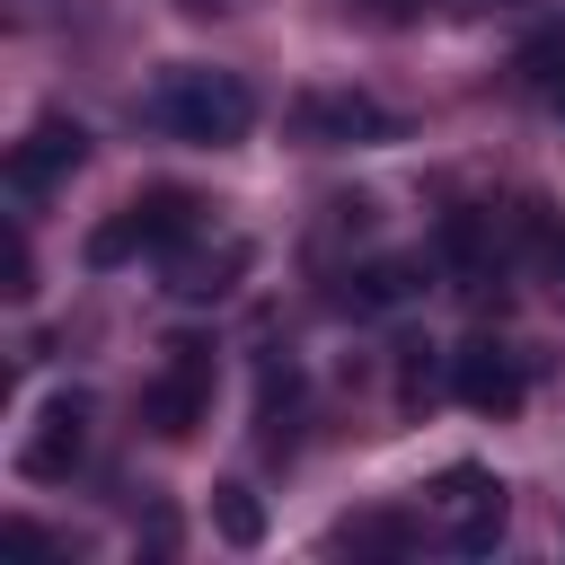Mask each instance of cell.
<instances>
[{"mask_svg": "<svg viewBox=\"0 0 565 565\" xmlns=\"http://www.w3.org/2000/svg\"><path fill=\"white\" fill-rule=\"evenodd\" d=\"M0 291H9V300H35V247H26L18 221H9V238H0Z\"/></svg>", "mask_w": 565, "mask_h": 565, "instance_id": "16", "label": "cell"}, {"mask_svg": "<svg viewBox=\"0 0 565 565\" xmlns=\"http://www.w3.org/2000/svg\"><path fill=\"white\" fill-rule=\"evenodd\" d=\"M212 388H221V362H212V344H168V362L150 371V388H141V424L159 433V441H194L203 424H212Z\"/></svg>", "mask_w": 565, "mask_h": 565, "instance_id": "4", "label": "cell"}, {"mask_svg": "<svg viewBox=\"0 0 565 565\" xmlns=\"http://www.w3.org/2000/svg\"><path fill=\"white\" fill-rule=\"evenodd\" d=\"M150 124H159L168 141H203V150H221V141H247V124H256V88H247L238 71L177 62V71H159V88H150Z\"/></svg>", "mask_w": 565, "mask_h": 565, "instance_id": "1", "label": "cell"}, {"mask_svg": "<svg viewBox=\"0 0 565 565\" xmlns=\"http://www.w3.org/2000/svg\"><path fill=\"white\" fill-rule=\"evenodd\" d=\"M424 353H433V344H406V362H397V397H406V406H424V397H433V388H441V380H433V362H424Z\"/></svg>", "mask_w": 565, "mask_h": 565, "instance_id": "17", "label": "cell"}, {"mask_svg": "<svg viewBox=\"0 0 565 565\" xmlns=\"http://www.w3.org/2000/svg\"><path fill=\"white\" fill-rule=\"evenodd\" d=\"M424 521H433V539H441L450 556H494L503 530H512V494H503L494 468L459 459V468H441V477L424 486Z\"/></svg>", "mask_w": 565, "mask_h": 565, "instance_id": "2", "label": "cell"}, {"mask_svg": "<svg viewBox=\"0 0 565 565\" xmlns=\"http://www.w3.org/2000/svg\"><path fill=\"white\" fill-rule=\"evenodd\" d=\"M212 530H221L230 547H256V539H265V503H256L247 486H212Z\"/></svg>", "mask_w": 565, "mask_h": 565, "instance_id": "15", "label": "cell"}, {"mask_svg": "<svg viewBox=\"0 0 565 565\" xmlns=\"http://www.w3.org/2000/svg\"><path fill=\"white\" fill-rule=\"evenodd\" d=\"M291 132L309 150H362V141H397V115L371 88H309L291 106Z\"/></svg>", "mask_w": 565, "mask_h": 565, "instance_id": "5", "label": "cell"}, {"mask_svg": "<svg viewBox=\"0 0 565 565\" xmlns=\"http://www.w3.org/2000/svg\"><path fill=\"white\" fill-rule=\"evenodd\" d=\"M415 547V521L406 512H353L335 530V556H406Z\"/></svg>", "mask_w": 565, "mask_h": 565, "instance_id": "13", "label": "cell"}, {"mask_svg": "<svg viewBox=\"0 0 565 565\" xmlns=\"http://www.w3.org/2000/svg\"><path fill=\"white\" fill-rule=\"evenodd\" d=\"M79 459H88V397L62 388V397L35 406V424H26V441H18V468H26L35 486H62Z\"/></svg>", "mask_w": 565, "mask_h": 565, "instance_id": "7", "label": "cell"}, {"mask_svg": "<svg viewBox=\"0 0 565 565\" xmlns=\"http://www.w3.org/2000/svg\"><path fill=\"white\" fill-rule=\"evenodd\" d=\"M512 71H521V88H547V97H565V18H547L521 53H512Z\"/></svg>", "mask_w": 565, "mask_h": 565, "instance_id": "14", "label": "cell"}, {"mask_svg": "<svg viewBox=\"0 0 565 565\" xmlns=\"http://www.w3.org/2000/svg\"><path fill=\"white\" fill-rule=\"evenodd\" d=\"M291 424H300V371H291V353H265L256 362V441L291 450Z\"/></svg>", "mask_w": 565, "mask_h": 565, "instance_id": "12", "label": "cell"}, {"mask_svg": "<svg viewBox=\"0 0 565 565\" xmlns=\"http://www.w3.org/2000/svg\"><path fill=\"white\" fill-rule=\"evenodd\" d=\"M433 256H441L459 282H486V274L512 256V230H494V212H441V230H433Z\"/></svg>", "mask_w": 565, "mask_h": 565, "instance_id": "9", "label": "cell"}, {"mask_svg": "<svg viewBox=\"0 0 565 565\" xmlns=\"http://www.w3.org/2000/svg\"><path fill=\"white\" fill-rule=\"evenodd\" d=\"M371 9H380L388 26H397V18H415V0H371Z\"/></svg>", "mask_w": 565, "mask_h": 565, "instance_id": "18", "label": "cell"}, {"mask_svg": "<svg viewBox=\"0 0 565 565\" xmlns=\"http://www.w3.org/2000/svg\"><path fill=\"white\" fill-rule=\"evenodd\" d=\"M503 230H512V256H521L539 282H556V291H565V212L530 194V203H512V212H503Z\"/></svg>", "mask_w": 565, "mask_h": 565, "instance_id": "10", "label": "cell"}, {"mask_svg": "<svg viewBox=\"0 0 565 565\" xmlns=\"http://www.w3.org/2000/svg\"><path fill=\"white\" fill-rule=\"evenodd\" d=\"M450 397H459V406H477V415H521L530 371H521V353H512V344L477 335V344H459V353H450Z\"/></svg>", "mask_w": 565, "mask_h": 565, "instance_id": "8", "label": "cell"}, {"mask_svg": "<svg viewBox=\"0 0 565 565\" xmlns=\"http://www.w3.org/2000/svg\"><path fill=\"white\" fill-rule=\"evenodd\" d=\"M415 291H424V256H371L362 274H344V309H353V318L406 309Z\"/></svg>", "mask_w": 565, "mask_h": 565, "instance_id": "11", "label": "cell"}, {"mask_svg": "<svg viewBox=\"0 0 565 565\" xmlns=\"http://www.w3.org/2000/svg\"><path fill=\"white\" fill-rule=\"evenodd\" d=\"M203 230V194L185 185H141L115 221L88 230V265H124V256H177L185 238Z\"/></svg>", "mask_w": 565, "mask_h": 565, "instance_id": "3", "label": "cell"}, {"mask_svg": "<svg viewBox=\"0 0 565 565\" xmlns=\"http://www.w3.org/2000/svg\"><path fill=\"white\" fill-rule=\"evenodd\" d=\"M79 159H88V124H79V115H35L26 141L9 150V185H18V203H35V194H53L62 177H79Z\"/></svg>", "mask_w": 565, "mask_h": 565, "instance_id": "6", "label": "cell"}]
</instances>
